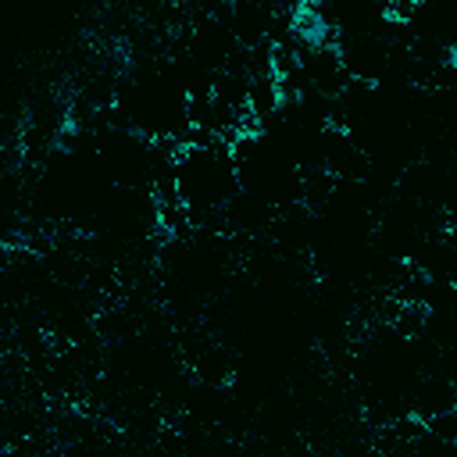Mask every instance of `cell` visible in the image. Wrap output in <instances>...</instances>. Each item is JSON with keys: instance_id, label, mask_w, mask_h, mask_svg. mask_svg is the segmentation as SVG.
<instances>
[{"instance_id": "1", "label": "cell", "mask_w": 457, "mask_h": 457, "mask_svg": "<svg viewBox=\"0 0 457 457\" xmlns=\"http://www.w3.org/2000/svg\"><path fill=\"white\" fill-rule=\"evenodd\" d=\"M450 411H457V389L443 375H418V382L411 386V418L428 425Z\"/></svg>"}]
</instances>
